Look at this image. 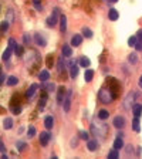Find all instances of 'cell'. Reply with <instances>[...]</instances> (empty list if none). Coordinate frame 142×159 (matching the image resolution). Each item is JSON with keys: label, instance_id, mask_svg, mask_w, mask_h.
I'll return each mask as SVG.
<instances>
[{"label": "cell", "instance_id": "6da1fadb", "mask_svg": "<svg viewBox=\"0 0 142 159\" xmlns=\"http://www.w3.org/2000/svg\"><path fill=\"white\" fill-rule=\"evenodd\" d=\"M60 9H54L53 14L47 19V26H50V27H54V26L57 24V21H60Z\"/></svg>", "mask_w": 142, "mask_h": 159}, {"label": "cell", "instance_id": "7a4b0ae2", "mask_svg": "<svg viewBox=\"0 0 142 159\" xmlns=\"http://www.w3.org/2000/svg\"><path fill=\"white\" fill-rule=\"evenodd\" d=\"M98 97H100V99H101L104 104H108V102L112 101L114 95L110 94V90H105V88H102L101 91H100V94H98Z\"/></svg>", "mask_w": 142, "mask_h": 159}, {"label": "cell", "instance_id": "3957f363", "mask_svg": "<svg viewBox=\"0 0 142 159\" xmlns=\"http://www.w3.org/2000/svg\"><path fill=\"white\" fill-rule=\"evenodd\" d=\"M71 98H73V91L68 90V92H67V97H65L64 102H63V107H64L65 112H68L70 108H71Z\"/></svg>", "mask_w": 142, "mask_h": 159}, {"label": "cell", "instance_id": "277c9868", "mask_svg": "<svg viewBox=\"0 0 142 159\" xmlns=\"http://www.w3.org/2000/svg\"><path fill=\"white\" fill-rule=\"evenodd\" d=\"M112 124H114V127H115V128H118V129H122V128L125 127V118L118 115V117H115V118H114V122Z\"/></svg>", "mask_w": 142, "mask_h": 159}, {"label": "cell", "instance_id": "5b68a950", "mask_svg": "<svg viewBox=\"0 0 142 159\" xmlns=\"http://www.w3.org/2000/svg\"><path fill=\"white\" fill-rule=\"evenodd\" d=\"M70 75H71V78H75L78 75V65H77V63L75 61H70Z\"/></svg>", "mask_w": 142, "mask_h": 159}, {"label": "cell", "instance_id": "8992f818", "mask_svg": "<svg viewBox=\"0 0 142 159\" xmlns=\"http://www.w3.org/2000/svg\"><path fill=\"white\" fill-rule=\"evenodd\" d=\"M34 41H36V44H38L40 47H46V45H47V40L41 36L40 33H36V34H34Z\"/></svg>", "mask_w": 142, "mask_h": 159}, {"label": "cell", "instance_id": "52a82bcc", "mask_svg": "<svg viewBox=\"0 0 142 159\" xmlns=\"http://www.w3.org/2000/svg\"><path fill=\"white\" fill-rule=\"evenodd\" d=\"M50 138H51V135H50L49 132H41L40 134V143L43 145V146H47Z\"/></svg>", "mask_w": 142, "mask_h": 159}, {"label": "cell", "instance_id": "ba28073f", "mask_svg": "<svg viewBox=\"0 0 142 159\" xmlns=\"http://www.w3.org/2000/svg\"><path fill=\"white\" fill-rule=\"evenodd\" d=\"M65 88L64 87H60L58 88V92H57V101H58V104H63L65 99Z\"/></svg>", "mask_w": 142, "mask_h": 159}, {"label": "cell", "instance_id": "9c48e42d", "mask_svg": "<svg viewBox=\"0 0 142 159\" xmlns=\"http://www.w3.org/2000/svg\"><path fill=\"white\" fill-rule=\"evenodd\" d=\"M81 43H82V37L80 36V34H74V36L71 37V45H74V47H78Z\"/></svg>", "mask_w": 142, "mask_h": 159}, {"label": "cell", "instance_id": "30bf717a", "mask_svg": "<svg viewBox=\"0 0 142 159\" xmlns=\"http://www.w3.org/2000/svg\"><path fill=\"white\" fill-rule=\"evenodd\" d=\"M44 127L47 128V129H51V128L54 127V118L53 117H46L44 118Z\"/></svg>", "mask_w": 142, "mask_h": 159}, {"label": "cell", "instance_id": "8fae6325", "mask_svg": "<svg viewBox=\"0 0 142 159\" xmlns=\"http://www.w3.org/2000/svg\"><path fill=\"white\" fill-rule=\"evenodd\" d=\"M60 30L61 33H65V30H67V17L64 14L60 17Z\"/></svg>", "mask_w": 142, "mask_h": 159}, {"label": "cell", "instance_id": "7c38bea8", "mask_svg": "<svg viewBox=\"0 0 142 159\" xmlns=\"http://www.w3.org/2000/svg\"><path fill=\"white\" fill-rule=\"evenodd\" d=\"M71 54H73V50H71V47H70L68 44L63 45V56H64V57H71Z\"/></svg>", "mask_w": 142, "mask_h": 159}, {"label": "cell", "instance_id": "4fadbf2b", "mask_svg": "<svg viewBox=\"0 0 142 159\" xmlns=\"http://www.w3.org/2000/svg\"><path fill=\"white\" fill-rule=\"evenodd\" d=\"M38 78H40V81H47L50 78V74L47 70H43V71H40L38 73Z\"/></svg>", "mask_w": 142, "mask_h": 159}, {"label": "cell", "instance_id": "5bb4252c", "mask_svg": "<svg viewBox=\"0 0 142 159\" xmlns=\"http://www.w3.org/2000/svg\"><path fill=\"white\" fill-rule=\"evenodd\" d=\"M38 88V85L37 84H31L30 85V88L27 90V92H26V95H27V98H30V97H33L34 95V92H36V90Z\"/></svg>", "mask_w": 142, "mask_h": 159}, {"label": "cell", "instance_id": "9a60e30c", "mask_svg": "<svg viewBox=\"0 0 142 159\" xmlns=\"http://www.w3.org/2000/svg\"><path fill=\"white\" fill-rule=\"evenodd\" d=\"M114 148H115V149H121V148H124V141H122L121 136H117V139L114 141Z\"/></svg>", "mask_w": 142, "mask_h": 159}, {"label": "cell", "instance_id": "2e32d148", "mask_svg": "<svg viewBox=\"0 0 142 159\" xmlns=\"http://www.w3.org/2000/svg\"><path fill=\"white\" fill-rule=\"evenodd\" d=\"M132 111H134L135 117H138V118H139V115L142 114V105H141V104H135V105L132 107Z\"/></svg>", "mask_w": 142, "mask_h": 159}, {"label": "cell", "instance_id": "e0dca14e", "mask_svg": "<svg viewBox=\"0 0 142 159\" xmlns=\"http://www.w3.org/2000/svg\"><path fill=\"white\" fill-rule=\"evenodd\" d=\"M13 127V119L12 118H4L3 119V128L4 129H10Z\"/></svg>", "mask_w": 142, "mask_h": 159}, {"label": "cell", "instance_id": "ac0fdd59", "mask_svg": "<svg viewBox=\"0 0 142 159\" xmlns=\"http://www.w3.org/2000/svg\"><path fill=\"white\" fill-rule=\"evenodd\" d=\"M118 16H119V14H118V12L115 10V9H111L110 13H108V17H110V20H112V21L117 20Z\"/></svg>", "mask_w": 142, "mask_h": 159}, {"label": "cell", "instance_id": "d6986e66", "mask_svg": "<svg viewBox=\"0 0 142 159\" xmlns=\"http://www.w3.org/2000/svg\"><path fill=\"white\" fill-rule=\"evenodd\" d=\"M93 77H94V71H93V70H87L85 74H84V80L87 82H89L91 80H93Z\"/></svg>", "mask_w": 142, "mask_h": 159}, {"label": "cell", "instance_id": "ffe728a7", "mask_svg": "<svg viewBox=\"0 0 142 159\" xmlns=\"http://www.w3.org/2000/svg\"><path fill=\"white\" fill-rule=\"evenodd\" d=\"M87 146H88L89 151H95V149L98 148V142H97V141H89V139H88V142H87Z\"/></svg>", "mask_w": 142, "mask_h": 159}, {"label": "cell", "instance_id": "44dd1931", "mask_svg": "<svg viewBox=\"0 0 142 159\" xmlns=\"http://www.w3.org/2000/svg\"><path fill=\"white\" fill-rule=\"evenodd\" d=\"M108 117H110V112H108L107 110H101L100 112H98V118L100 119H107Z\"/></svg>", "mask_w": 142, "mask_h": 159}, {"label": "cell", "instance_id": "7402d4cb", "mask_svg": "<svg viewBox=\"0 0 142 159\" xmlns=\"http://www.w3.org/2000/svg\"><path fill=\"white\" fill-rule=\"evenodd\" d=\"M17 82H19V78L17 77H14V75H12V77H9V80H7V85H16Z\"/></svg>", "mask_w": 142, "mask_h": 159}, {"label": "cell", "instance_id": "603a6c76", "mask_svg": "<svg viewBox=\"0 0 142 159\" xmlns=\"http://www.w3.org/2000/svg\"><path fill=\"white\" fill-rule=\"evenodd\" d=\"M80 64H81V67H89L91 61H89V58H87V57H81L80 58Z\"/></svg>", "mask_w": 142, "mask_h": 159}, {"label": "cell", "instance_id": "cb8c5ba5", "mask_svg": "<svg viewBox=\"0 0 142 159\" xmlns=\"http://www.w3.org/2000/svg\"><path fill=\"white\" fill-rule=\"evenodd\" d=\"M12 51H13V50H12V49H9V47H7V50H6V51L3 53V56H2L3 61H7L9 58H10V54H12Z\"/></svg>", "mask_w": 142, "mask_h": 159}, {"label": "cell", "instance_id": "d4e9b609", "mask_svg": "<svg viewBox=\"0 0 142 159\" xmlns=\"http://www.w3.org/2000/svg\"><path fill=\"white\" fill-rule=\"evenodd\" d=\"M34 135H36V128L33 127V125H30L28 129H27V136H28V138H33Z\"/></svg>", "mask_w": 142, "mask_h": 159}, {"label": "cell", "instance_id": "484cf974", "mask_svg": "<svg viewBox=\"0 0 142 159\" xmlns=\"http://www.w3.org/2000/svg\"><path fill=\"white\" fill-rule=\"evenodd\" d=\"M118 149H115V148H114V149H112V151H110V152H108V158H110V159H117L118 158Z\"/></svg>", "mask_w": 142, "mask_h": 159}, {"label": "cell", "instance_id": "4316f807", "mask_svg": "<svg viewBox=\"0 0 142 159\" xmlns=\"http://www.w3.org/2000/svg\"><path fill=\"white\" fill-rule=\"evenodd\" d=\"M9 23H10V21H9L7 19L2 21V33H6V31H7V29H9Z\"/></svg>", "mask_w": 142, "mask_h": 159}, {"label": "cell", "instance_id": "83f0119b", "mask_svg": "<svg viewBox=\"0 0 142 159\" xmlns=\"http://www.w3.org/2000/svg\"><path fill=\"white\" fill-rule=\"evenodd\" d=\"M132 127H134V131H137V132L139 131V119H138V117H135L134 118V121H132Z\"/></svg>", "mask_w": 142, "mask_h": 159}, {"label": "cell", "instance_id": "f1b7e54d", "mask_svg": "<svg viewBox=\"0 0 142 159\" xmlns=\"http://www.w3.org/2000/svg\"><path fill=\"white\" fill-rule=\"evenodd\" d=\"M80 138L85 139V141H88V139H89V134L87 132V131H80Z\"/></svg>", "mask_w": 142, "mask_h": 159}, {"label": "cell", "instance_id": "f546056e", "mask_svg": "<svg viewBox=\"0 0 142 159\" xmlns=\"http://www.w3.org/2000/svg\"><path fill=\"white\" fill-rule=\"evenodd\" d=\"M14 53H16L19 57H21V56H23V53H24V50H23V47H21V45H17L16 49H14Z\"/></svg>", "mask_w": 142, "mask_h": 159}, {"label": "cell", "instance_id": "4dcf8cb0", "mask_svg": "<svg viewBox=\"0 0 142 159\" xmlns=\"http://www.w3.org/2000/svg\"><path fill=\"white\" fill-rule=\"evenodd\" d=\"M82 33H84V36L88 37V38H91V37H93V31H91L88 27H84V29H82Z\"/></svg>", "mask_w": 142, "mask_h": 159}, {"label": "cell", "instance_id": "1f68e13d", "mask_svg": "<svg viewBox=\"0 0 142 159\" xmlns=\"http://www.w3.org/2000/svg\"><path fill=\"white\" fill-rule=\"evenodd\" d=\"M128 60H129V63L135 64V63L138 61V57H137V54H135V53H132V54H129V57H128Z\"/></svg>", "mask_w": 142, "mask_h": 159}, {"label": "cell", "instance_id": "d6a6232c", "mask_svg": "<svg viewBox=\"0 0 142 159\" xmlns=\"http://www.w3.org/2000/svg\"><path fill=\"white\" fill-rule=\"evenodd\" d=\"M53 61H54L53 56H51V54H49V56H47V60H46V64H47V67H51V65H53Z\"/></svg>", "mask_w": 142, "mask_h": 159}, {"label": "cell", "instance_id": "836d02e7", "mask_svg": "<svg viewBox=\"0 0 142 159\" xmlns=\"http://www.w3.org/2000/svg\"><path fill=\"white\" fill-rule=\"evenodd\" d=\"M16 47H17V44H16V41H14V38H9V49L14 50Z\"/></svg>", "mask_w": 142, "mask_h": 159}, {"label": "cell", "instance_id": "e575fe53", "mask_svg": "<svg viewBox=\"0 0 142 159\" xmlns=\"http://www.w3.org/2000/svg\"><path fill=\"white\" fill-rule=\"evenodd\" d=\"M16 146H17V149H19V151H24L26 143H24V142H21V141H20V142H17Z\"/></svg>", "mask_w": 142, "mask_h": 159}, {"label": "cell", "instance_id": "d590c367", "mask_svg": "<svg viewBox=\"0 0 142 159\" xmlns=\"http://www.w3.org/2000/svg\"><path fill=\"white\" fill-rule=\"evenodd\" d=\"M128 44L132 45V47H135V44H137V37H129V40H128Z\"/></svg>", "mask_w": 142, "mask_h": 159}, {"label": "cell", "instance_id": "8d00e7d4", "mask_svg": "<svg viewBox=\"0 0 142 159\" xmlns=\"http://www.w3.org/2000/svg\"><path fill=\"white\" fill-rule=\"evenodd\" d=\"M12 111H13V114H20V111H21V108L20 107H14V105H12Z\"/></svg>", "mask_w": 142, "mask_h": 159}, {"label": "cell", "instance_id": "74e56055", "mask_svg": "<svg viewBox=\"0 0 142 159\" xmlns=\"http://www.w3.org/2000/svg\"><path fill=\"white\" fill-rule=\"evenodd\" d=\"M33 3H34V6H36L37 10H41V2L40 0H33Z\"/></svg>", "mask_w": 142, "mask_h": 159}, {"label": "cell", "instance_id": "f35d334b", "mask_svg": "<svg viewBox=\"0 0 142 159\" xmlns=\"http://www.w3.org/2000/svg\"><path fill=\"white\" fill-rule=\"evenodd\" d=\"M23 40H24V44H30L31 38H30V36H28V34H24V36H23Z\"/></svg>", "mask_w": 142, "mask_h": 159}, {"label": "cell", "instance_id": "ab89813d", "mask_svg": "<svg viewBox=\"0 0 142 159\" xmlns=\"http://www.w3.org/2000/svg\"><path fill=\"white\" fill-rule=\"evenodd\" d=\"M135 49L138 50V51H141V50H142V40L137 41V44H135Z\"/></svg>", "mask_w": 142, "mask_h": 159}, {"label": "cell", "instance_id": "60d3db41", "mask_svg": "<svg viewBox=\"0 0 142 159\" xmlns=\"http://www.w3.org/2000/svg\"><path fill=\"white\" fill-rule=\"evenodd\" d=\"M46 101H47V94H43V98H41V107H44Z\"/></svg>", "mask_w": 142, "mask_h": 159}, {"label": "cell", "instance_id": "b9f144b4", "mask_svg": "<svg viewBox=\"0 0 142 159\" xmlns=\"http://www.w3.org/2000/svg\"><path fill=\"white\" fill-rule=\"evenodd\" d=\"M4 78H6V75H4V73L2 71V74H0V82H2V84L4 82Z\"/></svg>", "mask_w": 142, "mask_h": 159}, {"label": "cell", "instance_id": "7bdbcfd3", "mask_svg": "<svg viewBox=\"0 0 142 159\" xmlns=\"http://www.w3.org/2000/svg\"><path fill=\"white\" fill-rule=\"evenodd\" d=\"M137 37H138L139 40H142V29L138 30V33H137Z\"/></svg>", "mask_w": 142, "mask_h": 159}, {"label": "cell", "instance_id": "ee69618b", "mask_svg": "<svg viewBox=\"0 0 142 159\" xmlns=\"http://www.w3.org/2000/svg\"><path fill=\"white\" fill-rule=\"evenodd\" d=\"M53 88H54V84H49L47 85V91H53Z\"/></svg>", "mask_w": 142, "mask_h": 159}, {"label": "cell", "instance_id": "f6af8a7d", "mask_svg": "<svg viewBox=\"0 0 142 159\" xmlns=\"http://www.w3.org/2000/svg\"><path fill=\"white\" fill-rule=\"evenodd\" d=\"M139 85L142 87V77H141V80H139Z\"/></svg>", "mask_w": 142, "mask_h": 159}]
</instances>
